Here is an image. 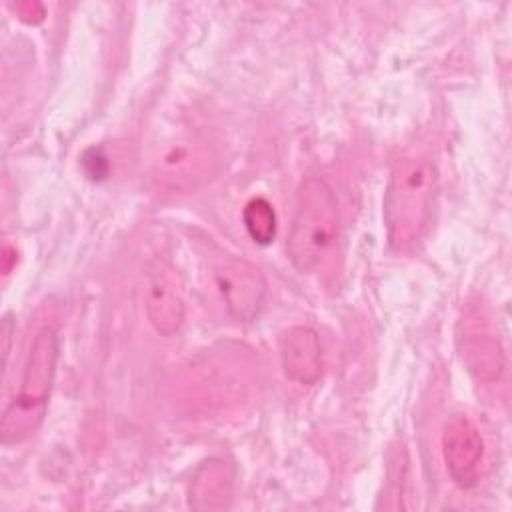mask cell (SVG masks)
Listing matches in <instances>:
<instances>
[{
  "label": "cell",
  "mask_w": 512,
  "mask_h": 512,
  "mask_svg": "<svg viewBox=\"0 0 512 512\" xmlns=\"http://www.w3.org/2000/svg\"><path fill=\"white\" fill-rule=\"evenodd\" d=\"M438 196V172L420 156L400 158L384 192V226L394 252H412L426 236Z\"/></svg>",
  "instance_id": "1"
},
{
  "label": "cell",
  "mask_w": 512,
  "mask_h": 512,
  "mask_svg": "<svg viewBox=\"0 0 512 512\" xmlns=\"http://www.w3.org/2000/svg\"><path fill=\"white\" fill-rule=\"evenodd\" d=\"M338 238V202L332 188L316 176L306 178L294 196L286 254L298 272H312Z\"/></svg>",
  "instance_id": "2"
},
{
  "label": "cell",
  "mask_w": 512,
  "mask_h": 512,
  "mask_svg": "<svg viewBox=\"0 0 512 512\" xmlns=\"http://www.w3.org/2000/svg\"><path fill=\"white\" fill-rule=\"evenodd\" d=\"M58 336L56 330L42 328L30 348L18 394L2 412L0 442L4 446L24 442L44 422L48 400L56 376Z\"/></svg>",
  "instance_id": "3"
},
{
  "label": "cell",
  "mask_w": 512,
  "mask_h": 512,
  "mask_svg": "<svg viewBox=\"0 0 512 512\" xmlns=\"http://www.w3.org/2000/svg\"><path fill=\"white\" fill-rule=\"evenodd\" d=\"M220 166L216 146L200 136H180L166 144L152 162L150 176L160 190L186 194L210 182Z\"/></svg>",
  "instance_id": "4"
},
{
  "label": "cell",
  "mask_w": 512,
  "mask_h": 512,
  "mask_svg": "<svg viewBox=\"0 0 512 512\" xmlns=\"http://www.w3.org/2000/svg\"><path fill=\"white\" fill-rule=\"evenodd\" d=\"M460 354L468 372L478 382H494L506 366L504 350L492 322L482 306L468 304L458 322Z\"/></svg>",
  "instance_id": "5"
},
{
  "label": "cell",
  "mask_w": 512,
  "mask_h": 512,
  "mask_svg": "<svg viewBox=\"0 0 512 512\" xmlns=\"http://www.w3.org/2000/svg\"><path fill=\"white\" fill-rule=\"evenodd\" d=\"M212 280L234 320L250 322L258 316L266 296V280L256 266L242 258H226L214 266Z\"/></svg>",
  "instance_id": "6"
},
{
  "label": "cell",
  "mask_w": 512,
  "mask_h": 512,
  "mask_svg": "<svg viewBox=\"0 0 512 512\" xmlns=\"http://www.w3.org/2000/svg\"><path fill=\"white\" fill-rule=\"evenodd\" d=\"M442 454L446 470L458 486L472 488L480 480L484 440L478 426L466 414H454L444 424Z\"/></svg>",
  "instance_id": "7"
},
{
  "label": "cell",
  "mask_w": 512,
  "mask_h": 512,
  "mask_svg": "<svg viewBox=\"0 0 512 512\" xmlns=\"http://www.w3.org/2000/svg\"><path fill=\"white\" fill-rule=\"evenodd\" d=\"M144 308L150 324L162 336H172L184 322V298L170 264L156 260L146 274Z\"/></svg>",
  "instance_id": "8"
},
{
  "label": "cell",
  "mask_w": 512,
  "mask_h": 512,
  "mask_svg": "<svg viewBox=\"0 0 512 512\" xmlns=\"http://www.w3.org/2000/svg\"><path fill=\"white\" fill-rule=\"evenodd\" d=\"M280 362L288 380L312 386L322 378V344L310 326H290L280 336Z\"/></svg>",
  "instance_id": "9"
},
{
  "label": "cell",
  "mask_w": 512,
  "mask_h": 512,
  "mask_svg": "<svg viewBox=\"0 0 512 512\" xmlns=\"http://www.w3.org/2000/svg\"><path fill=\"white\" fill-rule=\"evenodd\" d=\"M232 468L222 460L204 462L190 488V504L198 510H214L226 506L232 494Z\"/></svg>",
  "instance_id": "10"
},
{
  "label": "cell",
  "mask_w": 512,
  "mask_h": 512,
  "mask_svg": "<svg viewBox=\"0 0 512 512\" xmlns=\"http://www.w3.org/2000/svg\"><path fill=\"white\" fill-rule=\"evenodd\" d=\"M242 222L248 236L258 244H270L276 236V212L264 196H254L242 210Z\"/></svg>",
  "instance_id": "11"
},
{
  "label": "cell",
  "mask_w": 512,
  "mask_h": 512,
  "mask_svg": "<svg viewBox=\"0 0 512 512\" xmlns=\"http://www.w3.org/2000/svg\"><path fill=\"white\" fill-rule=\"evenodd\" d=\"M82 164H84L86 172L90 174V178H94V180L106 178V174H108V162H106V156L102 154L100 148L86 150L84 156H82Z\"/></svg>",
  "instance_id": "12"
},
{
  "label": "cell",
  "mask_w": 512,
  "mask_h": 512,
  "mask_svg": "<svg viewBox=\"0 0 512 512\" xmlns=\"http://www.w3.org/2000/svg\"><path fill=\"white\" fill-rule=\"evenodd\" d=\"M14 10L18 14V18L26 24H38L44 20V6L40 2H18L14 4Z\"/></svg>",
  "instance_id": "13"
},
{
  "label": "cell",
  "mask_w": 512,
  "mask_h": 512,
  "mask_svg": "<svg viewBox=\"0 0 512 512\" xmlns=\"http://www.w3.org/2000/svg\"><path fill=\"white\" fill-rule=\"evenodd\" d=\"M12 332H14V322L10 316H4V322H2V336H4V366L8 362V354H10V340H12Z\"/></svg>",
  "instance_id": "14"
},
{
  "label": "cell",
  "mask_w": 512,
  "mask_h": 512,
  "mask_svg": "<svg viewBox=\"0 0 512 512\" xmlns=\"http://www.w3.org/2000/svg\"><path fill=\"white\" fill-rule=\"evenodd\" d=\"M14 264H16V248L10 246L8 242H4V246H2V270H4V274H8Z\"/></svg>",
  "instance_id": "15"
}]
</instances>
